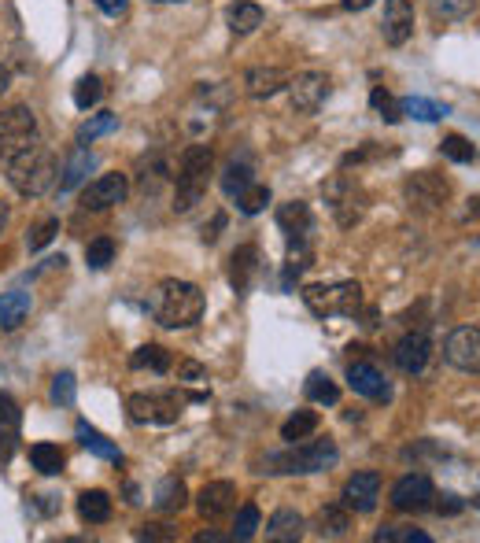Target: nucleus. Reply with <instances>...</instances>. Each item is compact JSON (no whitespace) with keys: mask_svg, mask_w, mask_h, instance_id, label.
<instances>
[{"mask_svg":"<svg viewBox=\"0 0 480 543\" xmlns=\"http://www.w3.org/2000/svg\"><path fill=\"white\" fill-rule=\"evenodd\" d=\"M429 4H432V15L444 19V23H451V19H466V15L473 12V0H429Z\"/></svg>","mask_w":480,"mask_h":543,"instance_id":"43","label":"nucleus"},{"mask_svg":"<svg viewBox=\"0 0 480 543\" xmlns=\"http://www.w3.org/2000/svg\"><path fill=\"white\" fill-rule=\"evenodd\" d=\"M311 207L303 200H288V204L277 207V230L285 233L288 244H307L311 237Z\"/></svg>","mask_w":480,"mask_h":543,"instance_id":"18","label":"nucleus"},{"mask_svg":"<svg viewBox=\"0 0 480 543\" xmlns=\"http://www.w3.org/2000/svg\"><path fill=\"white\" fill-rule=\"evenodd\" d=\"M329 93H333V82L318 71H303L296 78H288V97H292V108L300 115H314L329 100Z\"/></svg>","mask_w":480,"mask_h":543,"instance_id":"9","label":"nucleus"},{"mask_svg":"<svg viewBox=\"0 0 480 543\" xmlns=\"http://www.w3.org/2000/svg\"><path fill=\"white\" fill-rule=\"evenodd\" d=\"M222 226H226V218L215 215V222H211V230L204 226V241H218V230H222Z\"/></svg>","mask_w":480,"mask_h":543,"instance_id":"52","label":"nucleus"},{"mask_svg":"<svg viewBox=\"0 0 480 543\" xmlns=\"http://www.w3.org/2000/svg\"><path fill=\"white\" fill-rule=\"evenodd\" d=\"M130 193V181L126 174H100L96 181H89L82 193V207L85 211H108V207L122 204Z\"/></svg>","mask_w":480,"mask_h":543,"instance_id":"12","label":"nucleus"},{"mask_svg":"<svg viewBox=\"0 0 480 543\" xmlns=\"http://www.w3.org/2000/svg\"><path fill=\"white\" fill-rule=\"evenodd\" d=\"M30 462H34L37 473L56 477V473H63V462H67V455H63L56 444H34V447H30Z\"/></svg>","mask_w":480,"mask_h":543,"instance_id":"31","label":"nucleus"},{"mask_svg":"<svg viewBox=\"0 0 480 543\" xmlns=\"http://www.w3.org/2000/svg\"><path fill=\"white\" fill-rule=\"evenodd\" d=\"M266 12L259 8V4H252V0H237L233 8H229V30L233 34H252L255 26H263Z\"/></svg>","mask_w":480,"mask_h":543,"instance_id":"26","label":"nucleus"},{"mask_svg":"<svg viewBox=\"0 0 480 543\" xmlns=\"http://www.w3.org/2000/svg\"><path fill=\"white\" fill-rule=\"evenodd\" d=\"M288 78L292 74L285 67H255V71H248L244 85H248V97L252 100H266L274 97V93H281V89H288Z\"/></svg>","mask_w":480,"mask_h":543,"instance_id":"21","label":"nucleus"},{"mask_svg":"<svg viewBox=\"0 0 480 543\" xmlns=\"http://www.w3.org/2000/svg\"><path fill=\"white\" fill-rule=\"evenodd\" d=\"M204 292L196 289L192 281H178V278H170L159 285L156 292V300H152V314H156V322L159 326H167V329H189L196 326L200 318H204Z\"/></svg>","mask_w":480,"mask_h":543,"instance_id":"1","label":"nucleus"},{"mask_svg":"<svg viewBox=\"0 0 480 543\" xmlns=\"http://www.w3.org/2000/svg\"><path fill=\"white\" fill-rule=\"evenodd\" d=\"M189 399L178 396V392H163V396H148V392H137V396L126 399V411L137 425H170L181 418V407Z\"/></svg>","mask_w":480,"mask_h":543,"instance_id":"7","label":"nucleus"},{"mask_svg":"<svg viewBox=\"0 0 480 543\" xmlns=\"http://www.w3.org/2000/svg\"><path fill=\"white\" fill-rule=\"evenodd\" d=\"M469 215H480V200H469Z\"/></svg>","mask_w":480,"mask_h":543,"instance_id":"56","label":"nucleus"},{"mask_svg":"<svg viewBox=\"0 0 480 543\" xmlns=\"http://www.w3.org/2000/svg\"><path fill=\"white\" fill-rule=\"evenodd\" d=\"M403 193H407L410 204L418 207H440L451 196V185H447L440 174H432V170H421V174H414V178H407V185H403Z\"/></svg>","mask_w":480,"mask_h":543,"instance_id":"13","label":"nucleus"},{"mask_svg":"<svg viewBox=\"0 0 480 543\" xmlns=\"http://www.w3.org/2000/svg\"><path fill=\"white\" fill-rule=\"evenodd\" d=\"M348 385H351V392H359V396L373 399V403H384V399L392 396V392H388V381H384V374L373 366V362H351Z\"/></svg>","mask_w":480,"mask_h":543,"instance_id":"19","label":"nucleus"},{"mask_svg":"<svg viewBox=\"0 0 480 543\" xmlns=\"http://www.w3.org/2000/svg\"><path fill=\"white\" fill-rule=\"evenodd\" d=\"M432 499H436V492H432V481L425 473H407L392 488V507L403 514H418V510L432 507Z\"/></svg>","mask_w":480,"mask_h":543,"instance_id":"11","label":"nucleus"},{"mask_svg":"<svg viewBox=\"0 0 480 543\" xmlns=\"http://www.w3.org/2000/svg\"><path fill=\"white\" fill-rule=\"evenodd\" d=\"M185 499H189V492H185V481H178V477H163V481L156 484V503L159 510H167V514H174V510L185 507Z\"/></svg>","mask_w":480,"mask_h":543,"instance_id":"30","label":"nucleus"},{"mask_svg":"<svg viewBox=\"0 0 480 543\" xmlns=\"http://www.w3.org/2000/svg\"><path fill=\"white\" fill-rule=\"evenodd\" d=\"M370 4L373 0H344V8H348V12H366Z\"/></svg>","mask_w":480,"mask_h":543,"instance_id":"53","label":"nucleus"},{"mask_svg":"<svg viewBox=\"0 0 480 543\" xmlns=\"http://www.w3.org/2000/svg\"><path fill=\"white\" fill-rule=\"evenodd\" d=\"M19 422H23V414H19V403H15L8 392H0V440H4V436H15Z\"/></svg>","mask_w":480,"mask_h":543,"instance_id":"40","label":"nucleus"},{"mask_svg":"<svg viewBox=\"0 0 480 543\" xmlns=\"http://www.w3.org/2000/svg\"><path fill=\"white\" fill-rule=\"evenodd\" d=\"M8 85H12V74H8V67H0V97L8 93Z\"/></svg>","mask_w":480,"mask_h":543,"instance_id":"54","label":"nucleus"},{"mask_svg":"<svg viewBox=\"0 0 480 543\" xmlns=\"http://www.w3.org/2000/svg\"><path fill=\"white\" fill-rule=\"evenodd\" d=\"M255 529H259V507L255 503H244L237 510V521H233V540H252Z\"/></svg>","mask_w":480,"mask_h":543,"instance_id":"39","label":"nucleus"},{"mask_svg":"<svg viewBox=\"0 0 480 543\" xmlns=\"http://www.w3.org/2000/svg\"><path fill=\"white\" fill-rule=\"evenodd\" d=\"M78 514H82V521H89V525H104V521L111 518L108 492H100V488H93V492H82V495H78Z\"/></svg>","mask_w":480,"mask_h":543,"instance_id":"27","label":"nucleus"},{"mask_svg":"<svg viewBox=\"0 0 480 543\" xmlns=\"http://www.w3.org/2000/svg\"><path fill=\"white\" fill-rule=\"evenodd\" d=\"M56 233H60V218H45V222H37L34 230L26 233V248H30V252H41L45 244H52Z\"/></svg>","mask_w":480,"mask_h":543,"instance_id":"41","label":"nucleus"},{"mask_svg":"<svg viewBox=\"0 0 480 543\" xmlns=\"http://www.w3.org/2000/svg\"><path fill=\"white\" fill-rule=\"evenodd\" d=\"M130 366L133 370H152V374H167L174 359H170L167 348H159V344H144L130 355Z\"/></svg>","mask_w":480,"mask_h":543,"instance_id":"28","label":"nucleus"},{"mask_svg":"<svg viewBox=\"0 0 480 543\" xmlns=\"http://www.w3.org/2000/svg\"><path fill=\"white\" fill-rule=\"evenodd\" d=\"M178 381L181 385H207V370L200 362L185 359V362H178Z\"/></svg>","mask_w":480,"mask_h":543,"instance_id":"48","label":"nucleus"},{"mask_svg":"<svg viewBox=\"0 0 480 543\" xmlns=\"http://www.w3.org/2000/svg\"><path fill=\"white\" fill-rule=\"evenodd\" d=\"M429 355H432V344L425 333H407V337L392 348V362H396L403 374H421V370L429 366Z\"/></svg>","mask_w":480,"mask_h":543,"instance_id":"17","label":"nucleus"},{"mask_svg":"<svg viewBox=\"0 0 480 543\" xmlns=\"http://www.w3.org/2000/svg\"><path fill=\"white\" fill-rule=\"evenodd\" d=\"M26 314H30V292H0V329L4 333L23 326Z\"/></svg>","mask_w":480,"mask_h":543,"instance_id":"23","label":"nucleus"},{"mask_svg":"<svg viewBox=\"0 0 480 543\" xmlns=\"http://www.w3.org/2000/svg\"><path fill=\"white\" fill-rule=\"evenodd\" d=\"M74 396H78L74 374H56V377H52V403H56V407H71Z\"/></svg>","mask_w":480,"mask_h":543,"instance_id":"45","label":"nucleus"},{"mask_svg":"<svg viewBox=\"0 0 480 543\" xmlns=\"http://www.w3.org/2000/svg\"><path fill=\"white\" fill-rule=\"evenodd\" d=\"M211 148L207 145H189L185 156L178 163V185H174V211H192V207L204 200L207 193V181H211Z\"/></svg>","mask_w":480,"mask_h":543,"instance_id":"3","label":"nucleus"},{"mask_svg":"<svg viewBox=\"0 0 480 543\" xmlns=\"http://www.w3.org/2000/svg\"><path fill=\"white\" fill-rule=\"evenodd\" d=\"M444 156L451 159V163H473V156H477V152H473V145H469L466 137H462V133H451V137H444Z\"/></svg>","mask_w":480,"mask_h":543,"instance_id":"44","label":"nucleus"},{"mask_svg":"<svg viewBox=\"0 0 480 543\" xmlns=\"http://www.w3.org/2000/svg\"><path fill=\"white\" fill-rule=\"evenodd\" d=\"M325 200H329V207H333V215L340 226H355L362 218V211H366V196H362V189L351 178H344V174L325 185Z\"/></svg>","mask_w":480,"mask_h":543,"instance_id":"8","label":"nucleus"},{"mask_svg":"<svg viewBox=\"0 0 480 543\" xmlns=\"http://www.w3.org/2000/svg\"><path fill=\"white\" fill-rule=\"evenodd\" d=\"M141 540H170V532H167V525H144L141 532H137Z\"/></svg>","mask_w":480,"mask_h":543,"instance_id":"50","label":"nucleus"},{"mask_svg":"<svg viewBox=\"0 0 480 543\" xmlns=\"http://www.w3.org/2000/svg\"><path fill=\"white\" fill-rule=\"evenodd\" d=\"M314 429H318V414H314V411H296L285 425H281V440L296 444V440H307Z\"/></svg>","mask_w":480,"mask_h":543,"instance_id":"33","label":"nucleus"},{"mask_svg":"<svg viewBox=\"0 0 480 543\" xmlns=\"http://www.w3.org/2000/svg\"><path fill=\"white\" fill-rule=\"evenodd\" d=\"M100 97H104V85H100L96 74H85L82 82L74 85V104H78L82 111H89L93 104H100Z\"/></svg>","mask_w":480,"mask_h":543,"instance_id":"37","label":"nucleus"},{"mask_svg":"<svg viewBox=\"0 0 480 543\" xmlns=\"http://www.w3.org/2000/svg\"><path fill=\"white\" fill-rule=\"evenodd\" d=\"M233 507H237V488L229 481H211L200 488V495H196V510H200V518H207V521L226 518Z\"/></svg>","mask_w":480,"mask_h":543,"instance_id":"16","label":"nucleus"},{"mask_svg":"<svg viewBox=\"0 0 480 543\" xmlns=\"http://www.w3.org/2000/svg\"><path fill=\"white\" fill-rule=\"evenodd\" d=\"M56 178H60V163L52 156V148H45L41 141L8 159V181L19 196H45Z\"/></svg>","mask_w":480,"mask_h":543,"instance_id":"2","label":"nucleus"},{"mask_svg":"<svg viewBox=\"0 0 480 543\" xmlns=\"http://www.w3.org/2000/svg\"><path fill=\"white\" fill-rule=\"evenodd\" d=\"M370 104H373L377 111H381L384 122H399V119H403V111H399V100H392L388 93H384V89H373Z\"/></svg>","mask_w":480,"mask_h":543,"instance_id":"47","label":"nucleus"},{"mask_svg":"<svg viewBox=\"0 0 480 543\" xmlns=\"http://www.w3.org/2000/svg\"><path fill=\"white\" fill-rule=\"evenodd\" d=\"M444 355L455 370L480 374V329H473V326L455 329V333L444 340Z\"/></svg>","mask_w":480,"mask_h":543,"instance_id":"10","label":"nucleus"},{"mask_svg":"<svg viewBox=\"0 0 480 543\" xmlns=\"http://www.w3.org/2000/svg\"><path fill=\"white\" fill-rule=\"evenodd\" d=\"M303 303L311 307L318 318H355L362 307L359 281H336V285H307L303 289Z\"/></svg>","mask_w":480,"mask_h":543,"instance_id":"4","label":"nucleus"},{"mask_svg":"<svg viewBox=\"0 0 480 543\" xmlns=\"http://www.w3.org/2000/svg\"><path fill=\"white\" fill-rule=\"evenodd\" d=\"M115 126H119V115H111V111H100V115H93V119H89L82 130H78V145H89V141H96V137L111 133Z\"/></svg>","mask_w":480,"mask_h":543,"instance_id":"36","label":"nucleus"},{"mask_svg":"<svg viewBox=\"0 0 480 543\" xmlns=\"http://www.w3.org/2000/svg\"><path fill=\"white\" fill-rule=\"evenodd\" d=\"M89 167H93V156L85 152L82 145L74 148V156L67 159V167L60 170L63 178H60V193H71V189H78L85 181V174H89Z\"/></svg>","mask_w":480,"mask_h":543,"instance_id":"29","label":"nucleus"},{"mask_svg":"<svg viewBox=\"0 0 480 543\" xmlns=\"http://www.w3.org/2000/svg\"><path fill=\"white\" fill-rule=\"evenodd\" d=\"M381 34L388 45H407L414 34V4L410 0H384Z\"/></svg>","mask_w":480,"mask_h":543,"instance_id":"15","label":"nucleus"},{"mask_svg":"<svg viewBox=\"0 0 480 543\" xmlns=\"http://www.w3.org/2000/svg\"><path fill=\"white\" fill-rule=\"evenodd\" d=\"M111 259H115V241H111V237H96V241L85 248V263L93 266V270H104Z\"/></svg>","mask_w":480,"mask_h":543,"instance_id":"42","label":"nucleus"},{"mask_svg":"<svg viewBox=\"0 0 480 543\" xmlns=\"http://www.w3.org/2000/svg\"><path fill=\"white\" fill-rule=\"evenodd\" d=\"M259 278V248L255 244H240L237 252L229 255V285L237 292H248Z\"/></svg>","mask_w":480,"mask_h":543,"instance_id":"20","label":"nucleus"},{"mask_svg":"<svg viewBox=\"0 0 480 543\" xmlns=\"http://www.w3.org/2000/svg\"><path fill=\"white\" fill-rule=\"evenodd\" d=\"M252 181H255L252 178V163H237V159H233V163L226 167V174H222V189H226V196H233V200H237V196L244 193Z\"/></svg>","mask_w":480,"mask_h":543,"instance_id":"34","label":"nucleus"},{"mask_svg":"<svg viewBox=\"0 0 480 543\" xmlns=\"http://www.w3.org/2000/svg\"><path fill=\"white\" fill-rule=\"evenodd\" d=\"M377 499H381V473L362 470L344 484V507L355 510V514H370L377 507Z\"/></svg>","mask_w":480,"mask_h":543,"instance_id":"14","label":"nucleus"},{"mask_svg":"<svg viewBox=\"0 0 480 543\" xmlns=\"http://www.w3.org/2000/svg\"><path fill=\"white\" fill-rule=\"evenodd\" d=\"M399 111L418 122H436L447 115V104H436V100H425V97H407V100H399Z\"/></svg>","mask_w":480,"mask_h":543,"instance_id":"32","label":"nucleus"},{"mask_svg":"<svg viewBox=\"0 0 480 543\" xmlns=\"http://www.w3.org/2000/svg\"><path fill=\"white\" fill-rule=\"evenodd\" d=\"M373 540L377 543H429V536L418 532V529H392V525H384Z\"/></svg>","mask_w":480,"mask_h":543,"instance_id":"46","label":"nucleus"},{"mask_svg":"<svg viewBox=\"0 0 480 543\" xmlns=\"http://www.w3.org/2000/svg\"><path fill=\"white\" fill-rule=\"evenodd\" d=\"M303 392H307V399H311V403H329V407H333L336 399H340V388H336L325 374H318V370H314V374L307 377Z\"/></svg>","mask_w":480,"mask_h":543,"instance_id":"35","label":"nucleus"},{"mask_svg":"<svg viewBox=\"0 0 480 543\" xmlns=\"http://www.w3.org/2000/svg\"><path fill=\"white\" fill-rule=\"evenodd\" d=\"M303 536V518L296 510H277L274 518L266 521V540L274 543H296Z\"/></svg>","mask_w":480,"mask_h":543,"instance_id":"24","label":"nucleus"},{"mask_svg":"<svg viewBox=\"0 0 480 543\" xmlns=\"http://www.w3.org/2000/svg\"><path fill=\"white\" fill-rule=\"evenodd\" d=\"M462 507H466V503H462L458 495H444V499L436 503V510H440V514H458V510H462Z\"/></svg>","mask_w":480,"mask_h":543,"instance_id":"51","label":"nucleus"},{"mask_svg":"<svg viewBox=\"0 0 480 543\" xmlns=\"http://www.w3.org/2000/svg\"><path fill=\"white\" fill-rule=\"evenodd\" d=\"M78 440H82L85 451H93V455H100V459H108V462H122V451L115 444H111L108 436L100 433V429H93L89 422H78Z\"/></svg>","mask_w":480,"mask_h":543,"instance_id":"25","label":"nucleus"},{"mask_svg":"<svg viewBox=\"0 0 480 543\" xmlns=\"http://www.w3.org/2000/svg\"><path fill=\"white\" fill-rule=\"evenodd\" d=\"M34 141H41L37 137V119L30 108H8L0 111V159L8 163L12 156H19L23 148H30Z\"/></svg>","mask_w":480,"mask_h":543,"instance_id":"6","label":"nucleus"},{"mask_svg":"<svg viewBox=\"0 0 480 543\" xmlns=\"http://www.w3.org/2000/svg\"><path fill=\"white\" fill-rule=\"evenodd\" d=\"M314 529H318V536L322 540H344L351 532V510L340 503V507H322L318 510V518H314Z\"/></svg>","mask_w":480,"mask_h":543,"instance_id":"22","label":"nucleus"},{"mask_svg":"<svg viewBox=\"0 0 480 543\" xmlns=\"http://www.w3.org/2000/svg\"><path fill=\"white\" fill-rule=\"evenodd\" d=\"M270 473H322L336 462V444L325 436V440H311V444H300L292 451H281V455H270Z\"/></svg>","mask_w":480,"mask_h":543,"instance_id":"5","label":"nucleus"},{"mask_svg":"<svg viewBox=\"0 0 480 543\" xmlns=\"http://www.w3.org/2000/svg\"><path fill=\"white\" fill-rule=\"evenodd\" d=\"M266 204H270V189H266V185H255V181L237 196V207L244 211V215H259Z\"/></svg>","mask_w":480,"mask_h":543,"instance_id":"38","label":"nucleus"},{"mask_svg":"<svg viewBox=\"0 0 480 543\" xmlns=\"http://www.w3.org/2000/svg\"><path fill=\"white\" fill-rule=\"evenodd\" d=\"M93 4H96V8H100L104 15H111V19H119V15H126V8H130L126 0H93Z\"/></svg>","mask_w":480,"mask_h":543,"instance_id":"49","label":"nucleus"},{"mask_svg":"<svg viewBox=\"0 0 480 543\" xmlns=\"http://www.w3.org/2000/svg\"><path fill=\"white\" fill-rule=\"evenodd\" d=\"M477 507H480V499H477Z\"/></svg>","mask_w":480,"mask_h":543,"instance_id":"57","label":"nucleus"},{"mask_svg":"<svg viewBox=\"0 0 480 543\" xmlns=\"http://www.w3.org/2000/svg\"><path fill=\"white\" fill-rule=\"evenodd\" d=\"M4 226H8V204H0V233H4Z\"/></svg>","mask_w":480,"mask_h":543,"instance_id":"55","label":"nucleus"}]
</instances>
